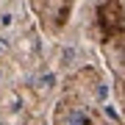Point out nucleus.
I'll return each instance as SVG.
<instances>
[{
    "mask_svg": "<svg viewBox=\"0 0 125 125\" xmlns=\"http://www.w3.org/2000/svg\"><path fill=\"white\" fill-rule=\"evenodd\" d=\"M122 20H125V14H122L120 0H106V3H100V9H97V22H100V28H103L106 36L120 33V31H122Z\"/></svg>",
    "mask_w": 125,
    "mask_h": 125,
    "instance_id": "1",
    "label": "nucleus"
},
{
    "mask_svg": "<svg viewBox=\"0 0 125 125\" xmlns=\"http://www.w3.org/2000/svg\"><path fill=\"white\" fill-rule=\"evenodd\" d=\"M64 125H89V117L81 111V108H72V111L67 114V122Z\"/></svg>",
    "mask_w": 125,
    "mask_h": 125,
    "instance_id": "2",
    "label": "nucleus"
}]
</instances>
